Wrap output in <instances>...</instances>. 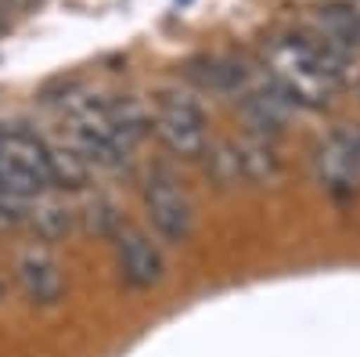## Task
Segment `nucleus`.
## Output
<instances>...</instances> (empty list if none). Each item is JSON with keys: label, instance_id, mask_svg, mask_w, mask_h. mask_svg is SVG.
I'll list each match as a JSON object with an SVG mask.
<instances>
[{"label": "nucleus", "instance_id": "obj_10", "mask_svg": "<svg viewBox=\"0 0 360 357\" xmlns=\"http://www.w3.org/2000/svg\"><path fill=\"white\" fill-rule=\"evenodd\" d=\"M0 22H4V15H0Z\"/></svg>", "mask_w": 360, "mask_h": 357}, {"label": "nucleus", "instance_id": "obj_1", "mask_svg": "<svg viewBox=\"0 0 360 357\" xmlns=\"http://www.w3.org/2000/svg\"><path fill=\"white\" fill-rule=\"evenodd\" d=\"M155 134L176 159H198L209 148V123L202 105L184 91H166L155 105Z\"/></svg>", "mask_w": 360, "mask_h": 357}, {"label": "nucleus", "instance_id": "obj_6", "mask_svg": "<svg viewBox=\"0 0 360 357\" xmlns=\"http://www.w3.org/2000/svg\"><path fill=\"white\" fill-rule=\"evenodd\" d=\"M292 108H299V105L274 80H270L266 87H259V91H245V98H242V115H245L252 137H259V141H274L285 130Z\"/></svg>", "mask_w": 360, "mask_h": 357}, {"label": "nucleus", "instance_id": "obj_4", "mask_svg": "<svg viewBox=\"0 0 360 357\" xmlns=\"http://www.w3.org/2000/svg\"><path fill=\"white\" fill-rule=\"evenodd\" d=\"M115 263H119V278H123L130 289L137 292H148L162 282V253L159 246L152 242L148 234L134 231V227H123L115 238Z\"/></svg>", "mask_w": 360, "mask_h": 357}, {"label": "nucleus", "instance_id": "obj_9", "mask_svg": "<svg viewBox=\"0 0 360 357\" xmlns=\"http://www.w3.org/2000/svg\"><path fill=\"white\" fill-rule=\"evenodd\" d=\"M8 4H15V8H25V4H33V0H8Z\"/></svg>", "mask_w": 360, "mask_h": 357}, {"label": "nucleus", "instance_id": "obj_5", "mask_svg": "<svg viewBox=\"0 0 360 357\" xmlns=\"http://www.w3.org/2000/svg\"><path fill=\"white\" fill-rule=\"evenodd\" d=\"M15 278L25 292L29 303L37 307H54L58 300L65 296V275H62V263H58L47 249H25L15 263Z\"/></svg>", "mask_w": 360, "mask_h": 357}, {"label": "nucleus", "instance_id": "obj_2", "mask_svg": "<svg viewBox=\"0 0 360 357\" xmlns=\"http://www.w3.org/2000/svg\"><path fill=\"white\" fill-rule=\"evenodd\" d=\"M144 210H148V224L155 227V234L162 242H188L191 227H195V210L188 192L176 184V177L169 170H152L144 181Z\"/></svg>", "mask_w": 360, "mask_h": 357}, {"label": "nucleus", "instance_id": "obj_8", "mask_svg": "<svg viewBox=\"0 0 360 357\" xmlns=\"http://www.w3.org/2000/svg\"><path fill=\"white\" fill-rule=\"evenodd\" d=\"M195 76L205 83V87H213V91H238V87H245L249 73L242 62H234V58H205V62L195 69Z\"/></svg>", "mask_w": 360, "mask_h": 357}, {"label": "nucleus", "instance_id": "obj_3", "mask_svg": "<svg viewBox=\"0 0 360 357\" xmlns=\"http://www.w3.org/2000/svg\"><path fill=\"white\" fill-rule=\"evenodd\" d=\"M314 170L332 195L360 192V130L342 127L335 134H328L314 152Z\"/></svg>", "mask_w": 360, "mask_h": 357}, {"label": "nucleus", "instance_id": "obj_7", "mask_svg": "<svg viewBox=\"0 0 360 357\" xmlns=\"http://www.w3.org/2000/svg\"><path fill=\"white\" fill-rule=\"evenodd\" d=\"M314 40L349 62V58L360 51V11L349 8V4L321 8L314 15Z\"/></svg>", "mask_w": 360, "mask_h": 357}]
</instances>
